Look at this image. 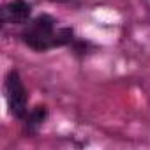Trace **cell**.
I'll return each mask as SVG.
<instances>
[{
  "label": "cell",
  "instance_id": "3957f363",
  "mask_svg": "<svg viewBox=\"0 0 150 150\" xmlns=\"http://www.w3.org/2000/svg\"><path fill=\"white\" fill-rule=\"evenodd\" d=\"M30 16V4L25 0H14L2 9V20L6 23H25Z\"/></svg>",
  "mask_w": 150,
  "mask_h": 150
},
{
  "label": "cell",
  "instance_id": "7a4b0ae2",
  "mask_svg": "<svg viewBox=\"0 0 150 150\" xmlns=\"http://www.w3.org/2000/svg\"><path fill=\"white\" fill-rule=\"evenodd\" d=\"M6 99L11 115H14L16 118H23L27 113V92L16 71H11L6 78Z\"/></svg>",
  "mask_w": 150,
  "mask_h": 150
},
{
  "label": "cell",
  "instance_id": "277c9868",
  "mask_svg": "<svg viewBox=\"0 0 150 150\" xmlns=\"http://www.w3.org/2000/svg\"><path fill=\"white\" fill-rule=\"evenodd\" d=\"M46 115H48V111H46L44 106H37V108H34V110L30 111L28 118H27V125H28V129H35V127H39V125L44 122Z\"/></svg>",
  "mask_w": 150,
  "mask_h": 150
},
{
  "label": "cell",
  "instance_id": "5b68a950",
  "mask_svg": "<svg viewBox=\"0 0 150 150\" xmlns=\"http://www.w3.org/2000/svg\"><path fill=\"white\" fill-rule=\"evenodd\" d=\"M72 41V30L71 28H62L55 32V46H64Z\"/></svg>",
  "mask_w": 150,
  "mask_h": 150
},
{
  "label": "cell",
  "instance_id": "6da1fadb",
  "mask_svg": "<svg viewBox=\"0 0 150 150\" xmlns=\"http://www.w3.org/2000/svg\"><path fill=\"white\" fill-rule=\"evenodd\" d=\"M27 46L37 51H46L55 48V21L51 16L42 14L32 21V25L21 34Z\"/></svg>",
  "mask_w": 150,
  "mask_h": 150
}]
</instances>
